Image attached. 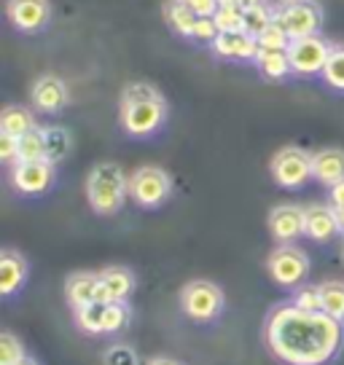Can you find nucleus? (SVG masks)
<instances>
[{
	"label": "nucleus",
	"mask_w": 344,
	"mask_h": 365,
	"mask_svg": "<svg viewBox=\"0 0 344 365\" xmlns=\"http://www.w3.org/2000/svg\"><path fill=\"white\" fill-rule=\"evenodd\" d=\"M269 24H275V3H261V6L245 9V30L251 35L258 38Z\"/></svg>",
	"instance_id": "a878e982"
},
{
	"label": "nucleus",
	"mask_w": 344,
	"mask_h": 365,
	"mask_svg": "<svg viewBox=\"0 0 344 365\" xmlns=\"http://www.w3.org/2000/svg\"><path fill=\"white\" fill-rule=\"evenodd\" d=\"M129 196V178L116 161H100L86 175V202L97 215H116Z\"/></svg>",
	"instance_id": "7ed1b4c3"
},
{
	"label": "nucleus",
	"mask_w": 344,
	"mask_h": 365,
	"mask_svg": "<svg viewBox=\"0 0 344 365\" xmlns=\"http://www.w3.org/2000/svg\"><path fill=\"white\" fill-rule=\"evenodd\" d=\"M129 317H132V312L126 307V301H113V304H108L105 307V317H103V328L108 336H116V333H121L129 325Z\"/></svg>",
	"instance_id": "cd10ccee"
},
{
	"label": "nucleus",
	"mask_w": 344,
	"mask_h": 365,
	"mask_svg": "<svg viewBox=\"0 0 344 365\" xmlns=\"http://www.w3.org/2000/svg\"><path fill=\"white\" fill-rule=\"evenodd\" d=\"M38 129L35 124V115L30 108L24 105H6L3 113H0V132L11 137H24L27 132Z\"/></svg>",
	"instance_id": "4be33fe9"
},
{
	"label": "nucleus",
	"mask_w": 344,
	"mask_h": 365,
	"mask_svg": "<svg viewBox=\"0 0 344 365\" xmlns=\"http://www.w3.org/2000/svg\"><path fill=\"white\" fill-rule=\"evenodd\" d=\"M333 43L325 41L323 35H310V38H296L288 46V57H290V68L293 76L301 78H318L325 70V62L331 57Z\"/></svg>",
	"instance_id": "1a4fd4ad"
},
{
	"label": "nucleus",
	"mask_w": 344,
	"mask_h": 365,
	"mask_svg": "<svg viewBox=\"0 0 344 365\" xmlns=\"http://www.w3.org/2000/svg\"><path fill=\"white\" fill-rule=\"evenodd\" d=\"M105 365H140L138 352L129 346V344H113L108 346L103 354Z\"/></svg>",
	"instance_id": "473e14b6"
},
{
	"label": "nucleus",
	"mask_w": 344,
	"mask_h": 365,
	"mask_svg": "<svg viewBox=\"0 0 344 365\" xmlns=\"http://www.w3.org/2000/svg\"><path fill=\"white\" fill-rule=\"evenodd\" d=\"M269 234L277 245H293L296 240L304 237L307 228V207L298 205H277L266 217Z\"/></svg>",
	"instance_id": "f8f14e48"
},
{
	"label": "nucleus",
	"mask_w": 344,
	"mask_h": 365,
	"mask_svg": "<svg viewBox=\"0 0 344 365\" xmlns=\"http://www.w3.org/2000/svg\"><path fill=\"white\" fill-rule=\"evenodd\" d=\"M27 274H30V266H27L22 252L6 247L0 252V296L11 298L16 290H22L27 282Z\"/></svg>",
	"instance_id": "dca6fc26"
},
{
	"label": "nucleus",
	"mask_w": 344,
	"mask_h": 365,
	"mask_svg": "<svg viewBox=\"0 0 344 365\" xmlns=\"http://www.w3.org/2000/svg\"><path fill=\"white\" fill-rule=\"evenodd\" d=\"M344 234L342 217L331 205H310L307 207V228L304 237L312 242H331Z\"/></svg>",
	"instance_id": "2eb2a0df"
},
{
	"label": "nucleus",
	"mask_w": 344,
	"mask_h": 365,
	"mask_svg": "<svg viewBox=\"0 0 344 365\" xmlns=\"http://www.w3.org/2000/svg\"><path fill=\"white\" fill-rule=\"evenodd\" d=\"M216 24H218L221 33H234V30H245V11L218 9V14H216Z\"/></svg>",
	"instance_id": "f704fd0d"
},
{
	"label": "nucleus",
	"mask_w": 344,
	"mask_h": 365,
	"mask_svg": "<svg viewBox=\"0 0 344 365\" xmlns=\"http://www.w3.org/2000/svg\"><path fill=\"white\" fill-rule=\"evenodd\" d=\"M6 16L16 33H44L51 22V3L49 0H6Z\"/></svg>",
	"instance_id": "9b49d317"
},
{
	"label": "nucleus",
	"mask_w": 344,
	"mask_h": 365,
	"mask_svg": "<svg viewBox=\"0 0 344 365\" xmlns=\"http://www.w3.org/2000/svg\"><path fill=\"white\" fill-rule=\"evenodd\" d=\"M261 3H269V0H242V6H245V9H251V6H261Z\"/></svg>",
	"instance_id": "ea45409f"
},
{
	"label": "nucleus",
	"mask_w": 344,
	"mask_h": 365,
	"mask_svg": "<svg viewBox=\"0 0 344 365\" xmlns=\"http://www.w3.org/2000/svg\"><path fill=\"white\" fill-rule=\"evenodd\" d=\"M266 272L275 285L296 290L310 277V255L296 245H277L266 258Z\"/></svg>",
	"instance_id": "0eeeda50"
},
{
	"label": "nucleus",
	"mask_w": 344,
	"mask_h": 365,
	"mask_svg": "<svg viewBox=\"0 0 344 365\" xmlns=\"http://www.w3.org/2000/svg\"><path fill=\"white\" fill-rule=\"evenodd\" d=\"M290 43H293L290 35H288L277 22L269 24L264 33L258 35V48H264V51H280V48H288Z\"/></svg>",
	"instance_id": "7c9ffc66"
},
{
	"label": "nucleus",
	"mask_w": 344,
	"mask_h": 365,
	"mask_svg": "<svg viewBox=\"0 0 344 365\" xmlns=\"http://www.w3.org/2000/svg\"><path fill=\"white\" fill-rule=\"evenodd\" d=\"M44 156V135H41V126L27 132L24 137H19V161H41ZM16 161V164H19Z\"/></svg>",
	"instance_id": "c85d7f7f"
},
{
	"label": "nucleus",
	"mask_w": 344,
	"mask_h": 365,
	"mask_svg": "<svg viewBox=\"0 0 344 365\" xmlns=\"http://www.w3.org/2000/svg\"><path fill=\"white\" fill-rule=\"evenodd\" d=\"M97 290H100V272H76L68 277L65 282V296L73 312L89 307L97 301Z\"/></svg>",
	"instance_id": "a211bd4d"
},
{
	"label": "nucleus",
	"mask_w": 344,
	"mask_h": 365,
	"mask_svg": "<svg viewBox=\"0 0 344 365\" xmlns=\"http://www.w3.org/2000/svg\"><path fill=\"white\" fill-rule=\"evenodd\" d=\"M100 282L108 290L111 301H129L135 293V274L126 266H105L100 272Z\"/></svg>",
	"instance_id": "6ab92c4d"
},
{
	"label": "nucleus",
	"mask_w": 344,
	"mask_h": 365,
	"mask_svg": "<svg viewBox=\"0 0 344 365\" xmlns=\"http://www.w3.org/2000/svg\"><path fill=\"white\" fill-rule=\"evenodd\" d=\"M320 304L323 312L331 314V317L342 319L344 322V282H336V279H328V282H320Z\"/></svg>",
	"instance_id": "393cba45"
},
{
	"label": "nucleus",
	"mask_w": 344,
	"mask_h": 365,
	"mask_svg": "<svg viewBox=\"0 0 344 365\" xmlns=\"http://www.w3.org/2000/svg\"><path fill=\"white\" fill-rule=\"evenodd\" d=\"M164 19L170 24V30L175 35H181L186 41H194V30H196V16L183 0H167L164 3Z\"/></svg>",
	"instance_id": "412c9836"
},
{
	"label": "nucleus",
	"mask_w": 344,
	"mask_h": 365,
	"mask_svg": "<svg viewBox=\"0 0 344 365\" xmlns=\"http://www.w3.org/2000/svg\"><path fill=\"white\" fill-rule=\"evenodd\" d=\"M290 304L304 312H323L320 304V287L318 285H298L290 296Z\"/></svg>",
	"instance_id": "c756f323"
},
{
	"label": "nucleus",
	"mask_w": 344,
	"mask_h": 365,
	"mask_svg": "<svg viewBox=\"0 0 344 365\" xmlns=\"http://www.w3.org/2000/svg\"><path fill=\"white\" fill-rule=\"evenodd\" d=\"M223 304H226L223 290L210 279H194L181 290V312L191 322H199V325L218 319L221 312H223Z\"/></svg>",
	"instance_id": "20e7f679"
},
{
	"label": "nucleus",
	"mask_w": 344,
	"mask_h": 365,
	"mask_svg": "<svg viewBox=\"0 0 344 365\" xmlns=\"http://www.w3.org/2000/svg\"><path fill=\"white\" fill-rule=\"evenodd\" d=\"M328 205H331L336 212H344V180L328 188Z\"/></svg>",
	"instance_id": "4c0bfd02"
},
{
	"label": "nucleus",
	"mask_w": 344,
	"mask_h": 365,
	"mask_svg": "<svg viewBox=\"0 0 344 365\" xmlns=\"http://www.w3.org/2000/svg\"><path fill=\"white\" fill-rule=\"evenodd\" d=\"M167 115H170L167 100L153 83L135 81L124 86L121 100H118V124L124 129V135L135 140L159 135L167 124Z\"/></svg>",
	"instance_id": "f03ea898"
},
{
	"label": "nucleus",
	"mask_w": 344,
	"mask_h": 365,
	"mask_svg": "<svg viewBox=\"0 0 344 365\" xmlns=\"http://www.w3.org/2000/svg\"><path fill=\"white\" fill-rule=\"evenodd\" d=\"M218 24H216V16H199L196 19V30H194V43L202 46H213V41L218 38Z\"/></svg>",
	"instance_id": "72a5a7b5"
},
{
	"label": "nucleus",
	"mask_w": 344,
	"mask_h": 365,
	"mask_svg": "<svg viewBox=\"0 0 344 365\" xmlns=\"http://www.w3.org/2000/svg\"><path fill=\"white\" fill-rule=\"evenodd\" d=\"M24 357L22 341L11 336V333H3L0 336V365H16Z\"/></svg>",
	"instance_id": "2f4dec72"
},
{
	"label": "nucleus",
	"mask_w": 344,
	"mask_h": 365,
	"mask_svg": "<svg viewBox=\"0 0 344 365\" xmlns=\"http://www.w3.org/2000/svg\"><path fill=\"white\" fill-rule=\"evenodd\" d=\"M312 178L320 185H336L344 180V150L320 148L312 153Z\"/></svg>",
	"instance_id": "f3484780"
},
{
	"label": "nucleus",
	"mask_w": 344,
	"mask_h": 365,
	"mask_svg": "<svg viewBox=\"0 0 344 365\" xmlns=\"http://www.w3.org/2000/svg\"><path fill=\"white\" fill-rule=\"evenodd\" d=\"M213 54L229 62H253L258 57V38L248 30H234V33H218L213 41Z\"/></svg>",
	"instance_id": "4468645a"
},
{
	"label": "nucleus",
	"mask_w": 344,
	"mask_h": 365,
	"mask_svg": "<svg viewBox=\"0 0 344 365\" xmlns=\"http://www.w3.org/2000/svg\"><path fill=\"white\" fill-rule=\"evenodd\" d=\"M264 346L283 365H331L344 349V322L325 312H304L288 304L269 309Z\"/></svg>",
	"instance_id": "f257e3e1"
},
{
	"label": "nucleus",
	"mask_w": 344,
	"mask_h": 365,
	"mask_svg": "<svg viewBox=\"0 0 344 365\" xmlns=\"http://www.w3.org/2000/svg\"><path fill=\"white\" fill-rule=\"evenodd\" d=\"M320 78L328 89L344 94V43H333L331 57L325 62V70H323Z\"/></svg>",
	"instance_id": "b1692460"
},
{
	"label": "nucleus",
	"mask_w": 344,
	"mask_h": 365,
	"mask_svg": "<svg viewBox=\"0 0 344 365\" xmlns=\"http://www.w3.org/2000/svg\"><path fill=\"white\" fill-rule=\"evenodd\" d=\"M277 3H283V0H277Z\"/></svg>",
	"instance_id": "37998d69"
},
{
	"label": "nucleus",
	"mask_w": 344,
	"mask_h": 365,
	"mask_svg": "<svg viewBox=\"0 0 344 365\" xmlns=\"http://www.w3.org/2000/svg\"><path fill=\"white\" fill-rule=\"evenodd\" d=\"M41 135H44V156L51 164H59L62 159L70 156L73 148V137L65 126H41Z\"/></svg>",
	"instance_id": "5701e85b"
},
{
	"label": "nucleus",
	"mask_w": 344,
	"mask_h": 365,
	"mask_svg": "<svg viewBox=\"0 0 344 365\" xmlns=\"http://www.w3.org/2000/svg\"><path fill=\"white\" fill-rule=\"evenodd\" d=\"M172 196V178L161 167L146 164L129 175V199L143 210H159Z\"/></svg>",
	"instance_id": "423d86ee"
},
{
	"label": "nucleus",
	"mask_w": 344,
	"mask_h": 365,
	"mask_svg": "<svg viewBox=\"0 0 344 365\" xmlns=\"http://www.w3.org/2000/svg\"><path fill=\"white\" fill-rule=\"evenodd\" d=\"M196 16H216L221 9V0H183Z\"/></svg>",
	"instance_id": "e433bc0d"
},
{
	"label": "nucleus",
	"mask_w": 344,
	"mask_h": 365,
	"mask_svg": "<svg viewBox=\"0 0 344 365\" xmlns=\"http://www.w3.org/2000/svg\"><path fill=\"white\" fill-rule=\"evenodd\" d=\"M253 65H256V70L266 81H288L293 76L288 48H280V51H264V48H258V57L253 59Z\"/></svg>",
	"instance_id": "aec40b11"
},
{
	"label": "nucleus",
	"mask_w": 344,
	"mask_h": 365,
	"mask_svg": "<svg viewBox=\"0 0 344 365\" xmlns=\"http://www.w3.org/2000/svg\"><path fill=\"white\" fill-rule=\"evenodd\" d=\"M339 217H342V228H344V212H339Z\"/></svg>",
	"instance_id": "79ce46f5"
},
{
	"label": "nucleus",
	"mask_w": 344,
	"mask_h": 365,
	"mask_svg": "<svg viewBox=\"0 0 344 365\" xmlns=\"http://www.w3.org/2000/svg\"><path fill=\"white\" fill-rule=\"evenodd\" d=\"M269 172H272V180L285 188V191H298L304 188L312 178V153H307L298 145H285L280 148L272 156V164H269Z\"/></svg>",
	"instance_id": "6e6552de"
},
{
	"label": "nucleus",
	"mask_w": 344,
	"mask_h": 365,
	"mask_svg": "<svg viewBox=\"0 0 344 365\" xmlns=\"http://www.w3.org/2000/svg\"><path fill=\"white\" fill-rule=\"evenodd\" d=\"M105 307L108 304H89V307H84L76 312V325H79L84 333H89V336H100L105 333L103 328V317H105Z\"/></svg>",
	"instance_id": "bb28decb"
},
{
	"label": "nucleus",
	"mask_w": 344,
	"mask_h": 365,
	"mask_svg": "<svg viewBox=\"0 0 344 365\" xmlns=\"http://www.w3.org/2000/svg\"><path fill=\"white\" fill-rule=\"evenodd\" d=\"M11 188L22 196H44L54 188L57 182V164L41 159V161H19L9 172Z\"/></svg>",
	"instance_id": "9d476101"
},
{
	"label": "nucleus",
	"mask_w": 344,
	"mask_h": 365,
	"mask_svg": "<svg viewBox=\"0 0 344 365\" xmlns=\"http://www.w3.org/2000/svg\"><path fill=\"white\" fill-rule=\"evenodd\" d=\"M323 19L325 16H323L320 3H315V0H283V3H275V22L290 35V41L320 35Z\"/></svg>",
	"instance_id": "39448f33"
},
{
	"label": "nucleus",
	"mask_w": 344,
	"mask_h": 365,
	"mask_svg": "<svg viewBox=\"0 0 344 365\" xmlns=\"http://www.w3.org/2000/svg\"><path fill=\"white\" fill-rule=\"evenodd\" d=\"M0 161L9 164V167H14V164L19 161V137L3 135V132H0Z\"/></svg>",
	"instance_id": "c9c22d12"
},
{
	"label": "nucleus",
	"mask_w": 344,
	"mask_h": 365,
	"mask_svg": "<svg viewBox=\"0 0 344 365\" xmlns=\"http://www.w3.org/2000/svg\"><path fill=\"white\" fill-rule=\"evenodd\" d=\"M148 365H183V363H181V360H175V357H167V354H159V357L148 360Z\"/></svg>",
	"instance_id": "58836bf2"
},
{
	"label": "nucleus",
	"mask_w": 344,
	"mask_h": 365,
	"mask_svg": "<svg viewBox=\"0 0 344 365\" xmlns=\"http://www.w3.org/2000/svg\"><path fill=\"white\" fill-rule=\"evenodd\" d=\"M16 365H38V363H35V360H30V357H22V360H19Z\"/></svg>",
	"instance_id": "a19ab883"
},
{
	"label": "nucleus",
	"mask_w": 344,
	"mask_h": 365,
	"mask_svg": "<svg viewBox=\"0 0 344 365\" xmlns=\"http://www.w3.org/2000/svg\"><path fill=\"white\" fill-rule=\"evenodd\" d=\"M70 100V91H68V83L59 78V76H41V78H35L33 89H30V103L38 113L44 115H57L65 110V105Z\"/></svg>",
	"instance_id": "ddd939ff"
}]
</instances>
